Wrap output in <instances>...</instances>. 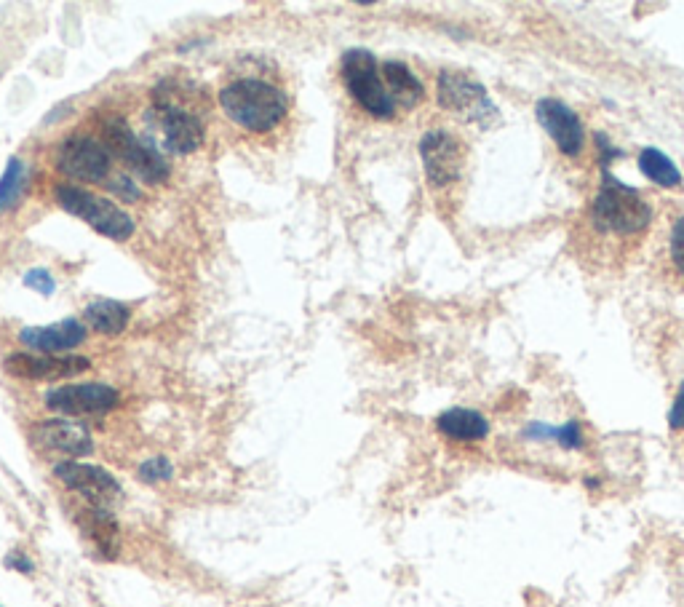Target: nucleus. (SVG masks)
<instances>
[{
  "label": "nucleus",
  "mask_w": 684,
  "mask_h": 607,
  "mask_svg": "<svg viewBox=\"0 0 684 607\" xmlns=\"http://www.w3.org/2000/svg\"><path fill=\"white\" fill-rule=\"evenodd\" d=\"M57 201L65 212L75 214L89 228H94L99 236L110 238V241H129L134 236V220L126 209L113 204L110 198L97 196L91 190H83L78 185H59Z\"/></svg>",
  "instance_id": "20e7f679"
},
{
  "label": "nucleus",
  "mask_w": 684,
  "mask_h": 607,
  "mask_svg": "<svg viewBox=\"0 0 684 607\" xmlns=\"http://www.w3.org/2000/svg\"><path fill=\"white\" fill-rule=\"evenodd\" d=\"M652 204L642 190L618 180L610 169H604L599 188L588 204V228L599 238H610L620 244H631L650 230Z\"/></svg>",
  "instance_id": "f257e3e1"
},
{
  "label": "nucleus",
  "mask_w": 684,
  "mask_h": 607,
  "mask_svg": "<svg viewBox=\"0 0 684 607\" xmlns=\"http://www.w3.org/2000/svg\"><path fill=\"white\" fill-rule=\"evenodd\" d=\"M668 260L676 276L684 281V214L671 225V236H668Z\"/></svg>",
  "instance_id": "5701e85b"
},
{
  "label": "nucleus",
  "mask_w": 684,
  "mask_h": 607,
  "mask_svg": "<svg viewBox=\"0 0 684 607\" xmlns=\"http://www.w3.org/2000/svg\"><path fill=\"white\" fill-rule=\"evenodd\" d=\"M89 329L78 319H62L57 324H46V327H25L19 332V343L33 348L38 353H65L75 351L78 345L86 343Z\"/></svg>",
  "instance_id": "2eb2a0df"
},
{
  "label": "nucleus",
  "mask_w": 684,
  "mask_h": 607,
  "mask_svg": "<svg viewBox=\"0 0 684 607\" xmlns=\"http://www.w3.org/2000/svg\"><path fill=\"white\" fill-rule=\"evenodd\" d=\"M554 442L562 447V450H583L586 447V434H583V426H580V420H567V423H562V426H556V434H554Z\"/></svg>",
  "instance_id": "b1692460"
},
{
  "label": "nucleus",
  "mask_w": 684,
  "mask_h": 607,
  "mask_svg": "<svg viewBox=\"0 0 684 607\" xmlns=\"http://www.w3.org/2000/svg\"><path fill=\"white\" fill-rule=\"evenodd\" d=\"M137 476L145 484L169 482L171 476H174V466H171L169 458H163V455H155V458H147L145 463H139Z\"/></svg>",
  "instance_id": "4be33fe9"
},
{
  "label": "nucleus",
  "mask_w": 684,
  "mask_h": 607,
  "mask_svg": "<svg viewBox=\"0 0 684 607\" xmlns=\"http://www.w3.org/2000/svg\"><path fill=\"white\" fill-rule=\"evenodd\" d=\"M436 428L441 436H447L452 442H484L489 436V420L471 407L444 410L436 418Z\"/></svg>",
  "instance_id": "dca6fc26"
},
{
  "label": "nucleus",
  "mask_w": 684,
  "mask_h": 607,
  "mask_svg": "<svg viewBox=\"0 0 684 607\" xmlns=\"http://www.w3.org/2000/svg\"><path fill=\"white\" fill-rule=\"evenodd\" d=\"M33 436L43 450L62 452V455H67L70 460L83 458V455H91V452H94V439H91L89 428L81 426V423H75V420H41V423L33 428Z\"/></svg>",
  "instance_id": "4468645a"
},
{
  "label": "nucleus",
  "mask_w": 684,
  "mask_h": 607,
  "mask_svg": "<svg viewBox=\"0 0 684 607\" xmlns=\"http://www.w3.org/2000/svg\"><path fill=\"white\" fill-rule=\"evenodd\" d=\"M121 402V394L107 383H70V386L51 388L46 394V407L70 418H94L107 415Z\"/></svg>",
  "instance_id": "1a4fd4ad"
},
{
  "label": "nucleus",
  "mask_w": 684,
  "mask_h": 607,
  "mask_svg": "<svg viewBox=\"0 0 684 607\" xmlns=\"http://www.w3.org/2000/svg\"><path fill=\"white\" fill-rule=\"evenodd\" d=\"M636 166H639V172H642L644 180H650L652 185H658V188H682L684 174L679 172V166L674 164V158L666 156L663 150L642 148L639 150V158H636Z\"/></svg>",
  "instance_id": "aec40b11"
},
{
  "label": "nucleus",
  "mask_w": 684,
  "mask_h": 607,
  "mask_svg": "<svg viewBox=\"0 0 684 607\" xmlns=\"http://www.w3.org/2000/svg\"><path fill=\"white\" fill-rule=\"evenodd\" d=\"M420 158L433 188H452L465 169V145L449 129H431L420 137Z\"/></svg>",
  "instance_id": "0eeeda50"
},
{
  "label": "nucleus",
  "mask_w": 684,
  "mask_h": 607,
  "mask_svg": "<svg viewBox=\"0 0 684 607\" xmlns=\"http://www.w3.org/2000/svg\"><path fill=\"white\" fill-rule=\"evenodd\" d=\"M27 180V166L22 158H9V164L3 169V177H0V214L9 212L11 206H17V201L22 198V190H25Z\"/></svg>",
  "instance_id": "412c9836"
},
{
  "label": "nucleus",
  "mask_w": 684,
  "mask_h": 607,
  "mask_svg": "<svg viewBox=\"0 0 684 607\" xmlns=\"http://www.w3.org/2000/svg\"><path fill=\"white\" fill-rule=\"evenodd\" d=\"M556 426H548V423H530L524 428V439L527 442H554Z\"/></svg>",
  "instance_id": "cd10ccee"
},
{
  "label": "nucleus",
  "mask_w": 684,
  "mask_h": 607,
  "mask_svg": "<svg viewBox=\"0 0 684 607\" xmlns=\"http://www.w3.org/2000/svg\"><path fill=\"white\" fill-rule=\"evenodd\" d=\"M54 476L59 482L78 493L89 506L97 509H110L121 498V484L107 468L94 466V463H81V460H62L54 466Z\"/></svg>",
  "instance_id": "6e6552de"
},
{
  "label": "nucleus",
  "mask_w": 684,
  "mask_h": 607,
  "mask_svg": "<svg viewBox=\"0 0 684 607\" xmlns=\"http://www.w3.org/2000/svg\"><path fill=\"white\" fill-rule=\"evenodd\" d=\"M113 166V153L97 137H67L57 153V169L70 180L102 182Z\"/></svg>",
  "instance_id": "9b49d317"
},
{
  "label": "nucleus",
  "mask_w": 684,
  "mask_h": 607,
  "mask_svg": "<svg viewBox=\"0 0 684 607\" xmlns=\"http://www.w3.org/2000/svg\"><path fill=\"white\" fill-rule=\"evenodd\" d=\"M102 142L113 156H118L123 164L129 166V172L137 174L139 180L147 182V185H161V182L169 180V161L153 145L139 140L123 118H107L102 124Z\"/></svg>",
  "instance_id": "39448f33"
},
{
  "label": "nucleus",
  "mask_w": 684,
  "mask_h": 607,
  "mask_svg": "<svg viewBox=\"0 0 684 607\" xmlns=\"http://www.w3.org/2000/svg\"><path fill=\"white\" fill-rule=\"evenodd\" d=\"M91 367L86 356H41V353H9L3 370L19 380H62L75 378Z\"/></svg>",
  "instance_id": "f8f14e48"
},
{
  "label": "nucleus",
  "mask_w": 684,
  "mask_h": 607,
  "mask_svg": "<svg viewBox=\"0 0 684 607\" xmlns=\"http://www.w3.org/2000/svg\"><path fill=\"white\" fill-rule=\"evenodd\" d=\"M158 105V124H161V132L169 142V148L180 156H190L201 150L206 140L204 121L198 118L196 113H190L185 107L171 105V102H155Z\"/></svg>",
  "instance_id": "ddd939ff"
},
{
  "label": "nucleus",
  "mask_w": 684,
  "mask_h": 607,
  "mask_svg": "<svg viewBox=\"0 0 684 607\" xmlns=\"http://www.w3.org/2000/svg\"><path fill=\"white\" fill-rule=\"evenodd\" d=\"M340 75L345 89L372 118H393L396 115V102L388 94L383 83V73L372 51L367 49H348L342 54Z\"/></svg>",
  "instance_id": "7ed1b4c3"
},
{
  "label": "nucleus",
  "mask_w": 684,
  "mask_h": 607,
  "mask_svg": "<svg viewBox=\"0 0 684 607\" xmlns=\"http://www.w3.org/2000/svg\"><path fill=\"white\" fill-rule=\"evenodd\" d=\"M668 428L674 434H684V380L676 391L674 402H671V410H668Z\"/></svg>",
  "instance_id": "bb28decb"
},
{
  "label": "nucleus",
  "mask_w": 684,
  "mask_h": 607,
  "mask_svg": "<svg viewBox=\"0 0 684 607\" xmlns=\"http://www.w3.org/2000/svg\"><path fill=\"white\" fill-rule=\"evenodd\" d=\"M110 190H113V193H118L121 198H126V201H137L139 198L137 185H134V182H131L126 174H121V177L110 180Z\"/></svg>",
  "instance_id": "c756f323"
},
{
  "label": "nucleus",
  "mask_w": 684,
  "mask_h": 607,
  "mask_svg": "<svg viewBox=\"0 0 684 607\" xmlns=\"http://www.w3.org/2000/svg\"><path fill=\"white\" fill-rule=\"evenodd\" d=\"M594 142H596V150H599V166H602V172L604 169H610L612 161H618V158L626 156L618 145H612V140L604 132H596Z\"/></svg>",
  "instance_id": "a878e982"
},
{
  "label": "nucleus",
  "mask_w": 684,
  "mask_h": 607,
  "mask_svg": "<svg viewBox=\"0 0 684 607\" xmlns=\"http://www.w3.org/2000/svg\"><path fill=\"white\" fill-rule=\"evenodd\" d=\"M22 284H25L27 289L38 292V295H43V297H51L54 292H57V281H54V276H51L46 268H30V271H25V276H22Z\"/></svg>",
  "instance_id": "393cba45"
},
{
  "label": "nucleus",
  "mask_w": 684,
  "mask_h": 607,
  "mask_svg": "<svg viewBox=\"0 0 684 607\" xmlns=\"http://www.w3.org/2000/svg\"><path fill=\"white\" fill-rule=\"evenodd\" d=\"M83 319H86V324H89L94 332H99V335L115 337L129 327L131 311L129 305L102 297V300H94V303H89L83 308Z\"/></svg>",
  "instance_id": "6ab92c4d"
},
{
  "label": "nucleus",
  "mask_w": 684,
  "mask_h": 607,
  "mask_svg": "<svg viewBox=\"0 0 684 607\" xmlns=\"http://www.w3.org/2000/svg\"><path fill=\"white\" fill-rule=\"evenodd\" d=\"M3 565L9 567V570H17V573L22 575H33L35 570L33 559L27 557V554H22V551H11L9 557L3 559Z\"/></svg>",
  "instance_id": "c85d7f7f"
},
{
  "label": "nucleus",
  "mask_w": 684,
  "mask_h": 607,
  "mask_svg": "<svg viewBox=\"0 0 684 607\" xmlns=\"http://www.w3.org/2000/svg\"><path fill=\"white\" fill-rule=\"evenodd\" d=\"M78 522H81V530L97 546L102 557H115V551H118V525H115L110 511L89 506V509L78 514Z\"/></svg>",
  "instance_id": "a211bd4d"
},
{
  "label": "nucleus",
  "mask_w": 684,
  "mask_h": 607,
  "mask_svg": "<svg viewBox=\"0 0 684 607\" xmlns=\"http://www.w3.org/2000/svg\"><path fill=\"white\" fill-rule=\"evenodd\" d=\"M436 99L447 113L460 115L468 124L489 121L492 115H497L487 86L460 70H441L436 78Z\"/></svg>",
  "instance_id": "423d86ee"
},
{
  "label": "nucleus",
  "mask_w": 684,
  "mask_h": 607,
  "mask_svg": "<svg viewBox=\"0 0 684 607\" xmlns=\"http://www.w3.org/2000/svg\"><path fill=\"white\" fill-rule=\"evenodd\" d=\"M535 118L543 132L551 137L556 150L564 158H580L586 150V129L583 118L567 102L556 97H543L535 102Z\"/></svg>",
  "instance_id": "9d476101"
},
{
  "label": "nucleus",
  "mask_w": 684,
  "mask_h": 607,
  "mask_svg": "<svg viewBox=\"0 0 684 607\" xmlns=\"http://www.w3.org/2000/svg\"><path fill=\"white\" fill-rule=\"evenodd\" d=\"M222 113L246 132H273L289 113V97L276 83L260 78H241L220 91Z\"/></svg>",
  "instance_id": "f03ea898"
},
{
  "label": "nucleus",
  "mask_w": 684,
  "mask_h": 607,
  "mask_svg": "<svg viewBox=\"0 0 684 607\" xmlns=\"http://www.w3.org/2000/svg\"><path fill=\"white\" fill-rule=\"evenodd\" d=\"M380 73H383V83L388 94L393 97L396 107H404V110H412L425 99V86L423 81L417 78L409 65L399 62V59H388L380 65Z\"/></svg>",
  "instance_id": "f3484780"
}]
</instances>
